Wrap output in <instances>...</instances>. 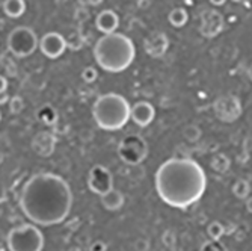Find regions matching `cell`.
Wrapping results in <instances>:
<instances>
[{
    "label": "cell",
    "mask_w": 252,
    "mask_h": 251,
    "mask_svg": "<svg viewBox=\"0 0 252 251\" xmlns=\"http://www.w3.org/2000/svg\"><path fill=\"white\" fill-rule=\"evenodd\" d=\"M6 244L9 251H42L44 235L36 224L25 222L9 230Z\"/></svg>",
    "instance_id": "5"
},
{
    "label": "cell",
    "mask_w": 252,
    "mask_h": 251,
    "mask_svg": "<svg viewBox=\"0 0 252 251\" xmlns=\"http://www.w3.org/2000/svg\"><path fill=\"white\" fill-rule=\"evenodd\" d=\"M89 251H107V245L104 241L97 239L89 245Z\"/></svg>",
    "instance_id": "28"
},
{
    "label": "cell",
    "mask_w": 252,
    "mask_h": 251,
    "mask_svg": "<svg viewBox=\"0 0 252 251\" xmlns=\"http://www.w3.org/2000/svg\"><path fill=\"white\" fill-rule=\"evenodd\" d=\"M215 113L220 121L225 123L236 121L242 113V103L233 94L220 96L215 102Z\"/></svg>",
    "instance_id": "9"
},
{
    "label": "cell",
    "mask_w": 252,
    "mask_h": 251,
    "mask_svg": "<svg viewBox=\"0 0 252 251\" xmlns=\"http://www.w3.org/2000/svg\"><path fill=\"white\" fill-rule=\"evenodd\" d=\"M95 62L107 73H121L133 64L136 47L124 34L103 35L94 45Z\"/></svg>",
    "instance_id": "3"
},
{
    "label": "cell",
    "mask_w": 252,
    "mask_h": 251,
    "mask_svg": "<svg viewBox=\"0 0 252 251\" xmlns=\"http://www.w3.org/2000/svg\"><path fill=\"white\" fill-rule=\"evenodd\" d=\"M199 251H228L225 244H222L220 241H215V239H210L207 242H204L201 245V250Z\"/></svg>",
    "instance_id": "25"
},
{
    "label": "cell",
    "mask_w": 252,
    "mask_h": 251,
    "mask_svg": "<svg viewBox=\"0 0 252 251\" xmlns=\"http://www.w3.org/2000/svg\"><path fill=\"white\" fill-rule=\"evenodd\" d=\"M73 208L68 181L55 173L33 174L21 189L20 209L31 222L50 227L63 222Z\"/></svg>",
    "instance_id": "1"
},
{
    "label": "cell",
    "mask_w": 252,
    "mask_h": 251,
    "mask_svg": "<svg viewBox=\"0 0 252 251\" xmlns=\"http://www.w3.org/2000/svg\"><path fill=\"white\" fill-rule=\"evenodd\" d=\"M209 2L213 5V6H222L226 3V0H209Z\"/></svg>",
    "instance_id": "31"
},
{
    "label": "cell",
    "mask_w": 252,
    "mask_h": 251,
    "mask_svg": "<svg viewBox=\"0 0 252 251\" xmlns=\"http://www.w3.org/2000/svg\"><path fill=\"white\" fill-rule=\"evenodd\" d=\"M168 47H169V39L163 32H151L144 41V49L151 58L163 56Z\"/></svg>",
    "instance_id": "13"
},
{
    "label": "cell",
    "mask_w": 252,
    "mask_h": 251,
    "mask_svg": "<svg viewBox=\"0 0 252 251\" xmlns=\"http://www.w3.org/2000/svg\"><path fill=\"white\" fill-rule=\"evenodd\" d=\"M189 20V14L185 8H175L168 14V21L174 28H183L186 26V23Z\"/></svg>",
    "instance_id": "19"
},
{
    "label": "cell",
    "mask_w": 252,
    "mask_h": 251,
    "mask_svg": "<svg viewBox=\"0 0 252 251\" xmlns=\"http://www.w3.org/2000/svg\"><path fill=\"white\" fill-rule=\"evenodd\" d=\"M118 156L127 165H139L148 156V143L137 133H130L120 141Z\"/></svg>",
    "instance_id": "7"
},
{
    "label": "cell",
    "mask_w": 252,
    "mask_h": 251,
    "mask_svg": "<svg viewBox=\"0 0 252 251\" xmlns=\"http://www.w3.org/2000/svg\"><path fill=\"white\" fill-rule=\"evenodd\" d=\"M8 50L15 58H28L35 53L39 45V39L33 29L28 26H17L11 31L6 39Z\"/></svg>",
    "instance_id": "6"
},
{
    "label": "cell",
    "mask_w": 252,
    "mask_h": 251,
    "mask_svg": "<svg viewBox=\"0 0 252 251\" xmlns=\"http://www.w3.org/2000/svg\"><path fill=\"white\" fill-rule=\"evenodd\" d=\"M245 201H246V209H248V212L252 214V195H249Z\"/></svg>",
    "instance_id": "30"
},
{
    "label": "cell",
    "mask_w": 252,
    "mask_h": 251,
    "mask_svg": "<svg viewBox=\"0 0 252 251\" xmlns=\"http://www.w3.org/2000/svg\"><path fill=\"white\" fill-rule=\"evenodd\" d=\"M201 135H202V132L196 124H188L185 129H183V136H185V140H188L189 143L199 141Z\"/></svg>",
    "instance_id": "23"
},
{
    "label": "cell",
    "mask_w": 252,
    "mask_h": 251,
    "mask_svg": "<svg viewBox=\"0 0 252 251\" xmlns=\"http://www.w3.org/2000/svg\"><path fill=\"white\" fill-rule=\"evenodd\" d=\"M134 250L136 251H148L150 250V242L144 238H139L134 242Z\"/></svg>",
    "instance_id": "27"
},
{
    "label": "cell",
    "mask_w": 252,
    "mask_h": 251,
    "mask_svg": "<svg viewBox=\"0 0 252 251\" xmlns=\"http://www.w3.org/2000/svg\"><path fill=\"white\" fill-rule=\"evenodd\" d=\"M56 147V136L50 132H39L33 136L32 140V148L36 154L47 157L53 154Z\"/></svg>",
    "instance_id": "14"
},
{
    "label": "cell",
    "mask_w": 252,
    "mask_h": 251,
    "mask_svg": "<svg viewBox=\"0 0 252 251\" xmlns=\"http://www.w3.org/2000/svg\"><path fill=\"white\" fill-rule=\"evenodd\" d=\"M118 26H120V17L115 11H112V9L101 11L95 18V28L104 35L115 34Z\"/></svg>",
    "instance_id": "15"
},
{
    "label": "cell",
    "mask_w": 252,
    "mask_h": 251,
    "mask_svg": "<svg viewBox=\"0 0 252 251\" xmlns=\"http://www.w3.org/2000/svg\"><path fill=\"white\" fill-rule=\"evenodd\" d=\"M154 185L162 201L177 209H188L204 195L207 176L193 159L171 157L157 168Z\"/></svg>",
    "instance_id": "2"
},
{
    "label": "cell",
    "mask_w": 252,
    "mask_h": 251,
    "mask_svg": "<svg viewBox=\"0 0 252 251\" xmlns=\"http://www.w3.org/2000/svg\"><path fill=\"white\" fill-rule=\"evenodd\" d=\"M154 117H156V109L150 102L141 100L131 106V121L136 126L147 127L153 123Z\"/></svg>",
    "instance_id": "12"
},
{
    "label": "cell",
    "mask_w": 252,
    "mask_h": 251,
    "mask_svg": "<svg viewBox=\"0 0 252 251\" xmlns=\"http://www.w3.org/2000/svg\"><path fill=\"white\" fill-rule=\"evenodd\" d=\"M0 85H2V86H0V93L5 94L6 91H8V80H6V77H5V76L0 77Z\"/></svg>",
    "instance_id": "29"
},
{
    "label": "cell",
    "mask_w": 252,
    "mask_h": 251,
    "mask_svg": "<svg viewBox=\"0 0 252 251\" xmlns=\"http://www.w3.org/2000/svg\"><path fill=\"white\" fill-rule=\"evenodd\" d=\"M86 2H88L91 6H98L100 3H103V0H86Z\"/></svg>",
    "instance_id": "32"
},
{
    "label": "cell",
    "mask_w": 252,
    "mask_h": 251,
    "mask_svg": "<svg viewBox=\"0 0 252 251\" xmlns=\"http://www.w3.org/2000/svg\"><path fill=\"white\" fill-rule=\"evenodd\" d=\"M3 12L9 18H20L26 12V2L25 0H5Z\"/></svg>",
    "instance_id": "18"
},
{
    "label": "cell",
    "mask_w": 252,
    "mask_h": 251,
    "mask_svg": "<svg viewBox=\"0 0 252 251\" xmlns=\"http://www.w3.org/2000/svg\"><path fill=\"white\" fill-rule=\"evenodd\" d=\"M93 117L97 126L103 130H121L128 123V120H131V106L124 96L107 93L95 100Z\"/></svg>",
    "instance_id": "4"
},
{
    "label": "cell",
    "mask_w": 252,
    "mask_h": 251,
    "mask_svg": "<svg viewBox=\"0 0 252 251\" xmlns=\"http://www.w3.org/2000/svg\"><path fill=\"white\" fill-rule=\"evenodd\" d=\"M68 47V39L59 32H49L39 39V49L45 58L58 59Z\"/></svg>",
    "instance_id": "10"
},
{
    "label": "cell",
    "mask_w": 252,
    "mask_h": 251,
    "mask_svg": "<svg viewBox=\"0 0 252 251\" xmlns=\"http://www.w3.org/2000/svg\"><path fill=\"white\" fill-rule=\"evenodd\" d=\"M97 77H98V70H97L95 67H93V65H88V67H85L83 70H82V79L86 83L95 82Z\"/></svg>",
    "instance_id": "24"
},
{
    "label": "cell",
    "mask_w": 252,
    "mask_h": 251,
    "mask_svg": "<svg viewBox=\"0 0 252 251\" xmlns=\"http://www.w3.org/2000/svg\"><path fill=\"white\" fill-rule=\"evenodd\" d=\"M101 200V204H103V208L106 211H110V212H115V211H120L123 206H124V201H126V197L124 194L117 189V188H113L110 189L109 192L103 194L100 197Z\"/></svg>",
    "instance_id": "16"
},
{
    "label": "cell",
    "mask_w": 252,
    "mask_h": 251,
    "mask_svg": "<svg viewBox=\"0 0 252 251\" xmlns=\"http://www.w3.org/2000/svg\"><path fill=\"white\" fill-rule=\"evenodd\" d=\"M58 118H59V113L56 108L52 105H42L36 110V120L42 123L44 126H55L58 123Z\"/></svg>",
    "instance_id": "17"
},
{
    "label": "cell",
    "mask_w": 252,
    "mask_h": 251,
    "mask_svg": "<svg viewBox=\"0 0 252 251\" xmlns=\"http://www.w3.org/2000/svg\"><path fill=\"white\" fill-rule=\"evenodd\" d=\"M248 76H249V79L252 80V64H251L249 68H248Z\"/></svg>",
    "instance_id": "33"
},
{
    "label": "cell",
    "mask_w": 252,
    "mask_h": 251,
    "mask_svg": "<svg viewBox=\"0 0 252 251\" xmlns=\"http://www.w3.org/2000/svg\"><path fill=\"white\" fill-rule=\"evenodd\" d=\"M233 191V195L239 200H246L249 195H251V185L249 181L245 180V179H239L234 181V185L231 188Z\"/></svg>",
    "instance_id": "20"
},
{
    "label": "cell",
    "mask_w": 252,
    "mask_h": 251,
    "mask_svg": "<svg viewBox=\"0 0 252 251\" xmlns=\"http://www.w3.org/2000/svg\"><path fill=\"white\" fill-rule=\"evenodd\" d=\"M233 2H245V0H233Z\"/></svg>",
    "instance_id": "34"
},
{
    "label": "cell",
    "mask_w": 252,
    "mask_h": 251,
    "mask_svg": "<svg viewBox=\"0 0 252 251\" xmlns=\"http://www.w3.org/2000/svg\"><path fill=\"white\" fill-rule=\"evenodd\" d=\"M86 183L91 191L101 197L103 194L113 189V176L104 165H94L88 173Z\"/></svg>",
    "instance_id": "8"
},
{
    "label": "cell",
    "mask_w": 252,
    "mask_h": 251,
    "mask_svg": "<svg viewBox=\"0 0 252 251\" xmlns=\"http://www.w3.org/2000/svg\"><path fill=\"white\" fill-rule=\"evenodd\" d=\"M9 108H11L12 113H20L23 110V108H25V102H23L21 97H12L11 103H9Z\"/></svg>",
    "instance_id": "26"
},
{
    "label": "cell",
    "mask_w": 252,
    "mask_h": 251,
    "mask_svg": "<svg viewBox=\"0 0 252 251\" xmlns=\"http://www.w3.org/2000/svg\"><path fill=\"white\" fill-rule=\"evenodd\" d=\"M223 15L215 9H205L201 14L199 32L205 38H215L223 31Z\"/></svg>",
    "instance_id": "11"
},
{
    "label": "cell",
    "mask_w": 252,
    "mask_h": 251,
    "mask_svg": "<svg viewBox=\"0 0 252 251\" xmlns=\"http://www.w3.org/2000/svg\"><path fill=\"white\" fill-rule=\"evenodd\" d=\"M230 165H231L230 159H228L223 153H219V154L213 156V159H212V168L219 174L226 173L228 170H230Z\"/></svg>",
    "instance_id": "21"
},
{
    "label": "cell",
    "mask_w": 252,
    "mask_h": 251,
    "mask_svg": "<svg viewBox=\"0 0 252 251\" xmlns=\"http://www.w3.org/2000/svg\"><path fill=\"white\" fill-rule=\"evenodd\" d=\"M207 235H209L210 239L220 241V238L225 235V227H223V224L219 222V221H212L207 225Z\"/></svg>",
    "instance_id": "22"
}]
</instances>
